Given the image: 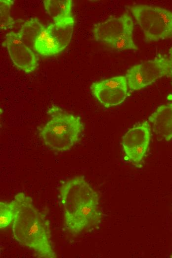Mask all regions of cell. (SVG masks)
Segmentation results:
<instances>
[{"instance_id": "cell-9", "label": "cell", "mask_w": 172, "mask_h": 258, "mask_svg": "<svg viewBox=\"0 0 172 258\" xmlns=\"http://www.w3.org/2000/svg\"><path fill=\"white\" fill-rule=\"evenodd\" d=\"M134 23L131 16L124 13L95 24L92 29L93 39L104 45L122 35L133 32Z\"/></svg>"}, {"instance_id": "cell-17", "label": "cell", "mask_w": 172, "mask_h": 258, "mask_svg": "<svg viewBox=\"0 0 172 258\" xmlns=\"http://www.w3.org/2000/svg\"><path fill=\"white\" fill-rule=\"evenodd\" d=\"M168 60L169 63L170 74H171L172 77V47L170 48L169 51ZM167 99L172 101V93L168 96Z\"/></svg>"}, {"instance_id": "cell-1", "label": "cell", "mask_w": 172, "mask_h": 258, "mask_svg": "<svg viewBox=\"0 0 172 258\" xmlns=\"http://www.w3.org/2000/svg\"><path fill=\"white\" fill-rule=\"evenodd\" d=\"M59 195L65 230L76 236L100 223L98 194L83 176H75L63 183Z\"/></svg>"}, {"instance_id": "cell-18", "label": "cell", "mask_w": 172, "mask_h": 258, "mask_svg": "<svg viewBox=\"0 0 172 258\" xmlns=\"http://www.w3.org/2000/svg\"><path fill=\"white\" fill-rule=\"evenodd\" d=\"M170 257L172 258V254L171 255Z\"/></svg>"}, {"instance_id": "cell-3", "label": "cell", "mask_w": 172, "mask_h": 258, "mask_svg": "<svg viewBox=\"0 0 172 258\" xmlns=\"http://www.w3.org/2000/svg\"><path fill=\"white\" fill-rule=\"evenodd\" d=\"M49 119L39 129V136L50 149L65 152L69 150L80 140L84 129L81 118L56 105L47 111Z\"/></svg>"}, {"instance_id": "cell-5", "label": "cell", "mask_w": 172, "mask_h": 258, "mask_svg": "<svg viewBox=\"0 0 172 258\" xmlns=\"http://www.w3.org/2000/svg\"><path fill=\"white\" fill-rule=\"evenodd\" d=\"M168 74H170L168 58L159 55L153 60L132 66L127 71L125 76L129 88L135 91Z\"/></svg>"}, {"instance_id": "cell-2", "label": "cell", "mask_w": 172, "mask_h": 258, "mask_svg": "<svg viewBox=\"0 0 172 258\" xmlns=\"http://www.w3.org/2000/svg\"><path fill=\"white\" fill-rule=\"evenodd\" d=\"M15 216L12 224L14 239L34 252L39 258L57 257L51 240L50 224L44 214L34 205L32 198L18 193L12 200Z\"/></svg>"}, {"instance_id": "cell-8", "label": "cell", "mask_w": 172, "mask_h": 258, "mask_svg": "<svg viewBox=\"0 0 172 258\" xmlns=\"http://www.w3.org/2000/svg\"><path fill=\"white\" fill-rule=\"evenodd\" d=\"M2 46L6 48L14 64L26 73L34 71L38 66V59L34 51L21 40L18 33H7Z\"/></svg>"}, {"instance_id": "cell-10", "label": "cell", "mask_w": 172, "mask_h": 258, "mask_svg": "<svg viewBox=\"0 0 172 258\" xmlns=\"http://www.w3.org/2000/svg\"><path fill=\"white\" fill-rule=\"evenodd\" d=\"M75 22L50 23V36L37 53L43 57L59 53L69 44L72 39Z\"/></svg>"}, {"instance_id": "cell-15", "label": "cell", "mask_w": 172, "mask_h": 258, "mask_svg": "<svg viewBox=\"0 0 172 258\" xmlns=\"http://www.w3.org/2000/svg\"><path fill=\"white\" fill-rule=\"evenodd\" d=\"M14 0H0V27L1 30L11 29L16 23L10 16V10Z\"/></svg>"}, {"instance_id": "cell-16", "label": "cell", "mask_w": 172, "mask_h": 258, "mask_svg": "<svg viewBox=\"0 0 172 258\" xmlns=\"http://www.w3.org/2000/svg\"><path fill=\"white\" fill-rule=\"evenodd\" d=\"M15 210L12 200L10 202H0V228L3 230L8 227L14 218Z\"/></svg>"}, {"instance_id": "cell-13", "label": "cell", "mask_w": 172, "mask_h": 258, "mask_svg": "<svg viewBox=\"0 0 172 258\" xmlns=\"http://www.w3.org/2000/svg\"><path fill=\"white\" fill-rule=\"evenodd\" d=\"M44 27L37 18H32L26 21L17 33L23 43L33 50L36 39Z\"/></svg>"}, {"instance_id": "cell-12", "label": "cell", "mask_w": 172, "mask_h": 258, "mask_svg": "<svg viewBox=\"0 0 172 258\" xmlns=\"http://www.w3.org/2000/svg\"><path fill=\"white\" fill-rule=\"evenodd\" d=\"M43 2L44 9L54 23L75 22L72 14V0H45Z\"/></svg>"}, {"instance_id": "cell-6", "label": "cell", "mask_w": 172, "mask_h": 258, "mask_svg": "<svg viewBox=\"0 0 172 258\" xmlns=\"http://www.w3.org/2000/svg\"><path fill=\"white\" fill-rule=\"evenodd\" d=\"M151 138V126L147 121L135 126L122 137L125 158L137 168H141Z\"/></svg>"}, {"instance_id": "cell-7", "label": "cell", "mask_w": 172, "mask_h": 258, "mask_svg": "<svg viewBox=\"0 0 172 258\" xmlns=\"http://www.w3.org/2000/svg\"><path fill=\"white\" fill-rule=\"evenodd\" d=\"M125 76H117L92 83L90 88L94 97L106 108L122 104L128 96Z\"/></svg>"}, {"instance_id": "cell-14", "label": "cell", "mask_w": 172, "mask_h": 258, "mask_svg": "<svg viewBox=\"0 0 172 258\" xmlns=\"http://www.w3.org/2000/svg\"><path fill=\"white\" fill-rule=\"evenodd\" d=\"M105 45L113 50L118 51L128 50H138V48L133 39L132 32H129L122 35Z\"/></svg>"}, {"instance_id": "cell-11", "label": "cell", "mask_w": 172, "mask_h": 258, "mask_svg": "<svg viewBox=\"0 0 172 258\" xmlns=\"http://www.w3.org/2000/svg\"><path fill=\"white\" fill-rule=\"evenodd\" d=\"M148 120L156 135L166 141L172 140V102L158 107Z\"/></svg>"}, {"instance_id": "cell-4", "label": "cell", "mask_w": 172, "mask_h": 258, "mask_svg": "<svg viewBox=\"0 0 172 258\" xmlns=\"http://www.w3.org/2000/svg\"><path fill=\"white\" fill-rule=\"evenodd\" d=\"M141 29L146 41L172 38V11L147 4L128 6Z\"/></svg>"}]
</instances>
